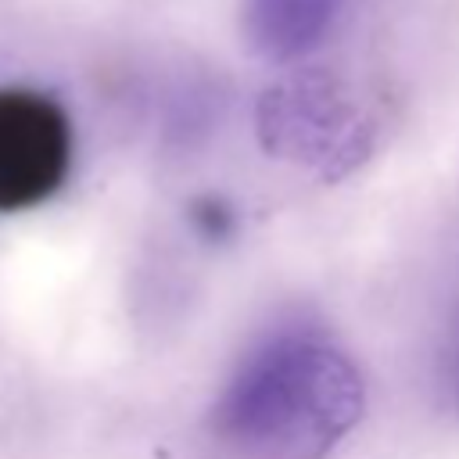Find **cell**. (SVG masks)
I'll return each instance as SVG.
<instances>
[{
	"label": "cell",
	"instance_id": "obj_1",
	"mask_svg": "<svg viewBox=\"0 0 459 459\" xmlns=\"http://www.w3.org/2000/svg\"><path fill=\"white\" fill-rule=\"evenodd\" d=\"M362 416L355 362L316 330H276L215 402V430L258 459H323Z\"/></svg>",
	"mask_w": 459,
	"mask_h": 459
},
{
	"label": "cell",
	"instance_id": "obj_3",
	"mask_svg": "<svg viewBox=\"0 0 459 459\" xmlns=\"http://www.w3.org/2000/svg\"><path fill=\"white\" fill-rule=\"evenodd\" d=\"M72 169V122L36 90H0V212H22L65 183Z\"/></svg>",
	"mask_w": 459,
	"mask_h": 459
},
{
	"label": "cell",
	"instance_id": "obj_2",
	"mask_svg": "<svg viewBox=\"0 0 459 459\" xmlns=\"http://www.w3.org/2000/svg\"><path fill=\"white\" fill-rule=\"evenodd\" d=\"M258 136L269 154L323 172L351 169L366 151L359 104L326 72H305L273 86L258 104Z\"/></svg>",
	"mask_w": 459,
	"mask_h": 459
},
{
	"label": "cell",
	"instance_id": "obj_5",
	"mask_svg": "<svg viewBox=\"0 0 459 459\" xmlns=\"http://www.w3.org/2000/svg\"><path fill=\"white\" fill-rule=\"evenodd\" d=\"M445 387L452 405L459 409V308L448 319V333H445Z\"/></svg>",
	"mask_w": 459,
	"mask_h": 459
},
{
	"label": "cell",
	"instance_id": "obj_4",
	"mask_svg": "<svg viewBox=\"0 0 459 459\" xmlns=\"http://www.w3.org/2000/svg\"><path fill=\"white\" fill-rule=\"evenodd\" d=\"M344 0H244L247 43L269 61H294L323 43Z\"/></svg>",
	"mask_w": 459,
	"mask_h": 459
}]
</instances>
